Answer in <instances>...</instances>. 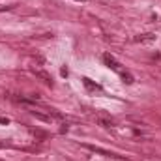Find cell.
Returning <instances> with one entry per match:
<instances>
[{
    "label": "cell",
    "instance_id": "ba28073f",
    "mask_svg": "<svg viewBox=\"0 0 161 161\" xmlns=\"http://www.w3.org/2000/svg\"><path fill=\"white\" fill-rule=\"evenodd\" d=\"M4 146H6V144H4V142H0V148H4Z\"/></svg>",
    "mask_w": 161,
    "mask_h": 161
},
{
    "label": "cell",
    "instance_id": "5b68a950",
    "mask_svg": "<svg viewBox=\"0 0 161 161\" xmlns=\"http://www.w3.org/2000/svg\"><path fill=\"white\" fill-rule=\"evenodd\" d=\"M139 41H148V40H154V36L152 34H144V36H141V38H137Z\"/></svg>",
    "mask_w": 161,
    "mask_h": 161
},
{
    "label": "cell",
    "instance_id": "52a82bcc",
    "mask_svg": "<svg viewBox=\"0 0 161 161\" xmlns=\"http://www.w3.org/2000/svg\"><path fill=\"white\" fill-rule=\"evenodd\" d=\"M84 84H86L88 88H92V90H97V86H94V84L90 82V79H84Z\"/></svg>",
    "mask_w": 161,
    "mask_h": 161
},
{
    "label": "cell",
    "instance_id": "8992f818",
    "mask_svg": "<svg viewBox=\"0 0 161 161\" xmlns=\"http://www.w3.org/2000/svg\"><path fill=\"white\" fill-rule=\"evenodd\" d=\"M122 77H124V80H125V82H127V84H131V82H133V77H131V75H129V73H124V75H122Z\"/></svg>",
    "mask_w": 161,
    "mask_h": 161
},
{
    "label": "cell",
    "instance_id": "9c48e42d",
    "mask_svg": "<svg viewBox=\"0 0 161 161\" xmlns=\"http://www.w3.org/2000/svg\"><path fill=\"white\" fill-rule=\"evenodd\" d=\"M79 2H86V0H79Z\"/></svg>",
    "mask_w": 161,
    "mask_h": 161
},
{
    "label": "cell",
    "instance_id": "3957f363",
    "mask_svg": "<svg viewBox=\"0 0 161 161\" xmlns=\"http://www.w3.org/2000/svg\"><path fill=\"white\" fill-rule=\"evenodd\" d=\"M103 60H105V62H107V66H111L113 69H120V66H118V62H116V60H114L113 56H109V54H105V56H103Z\"/></svg>",
    "mask_w": 161,
    "mask_h": 161
},
{
    "label": "cell",
    "instance_id": "277c9868",
    "mask_svg": "<svg viewBox=\"0 0 161 161\" xmlns=\"http://www.w3.org/2000/svg\"><path fill=\"white\" fill-rule=\"evenodd\" d=\"M32 116H36L38 120H43V122H51V116H45V114H41V113H36V111H32Z\"/></svg>",
    "mask_w": 161,
    "mask_h": 161
},
{
    "label": "cell",
    "instance_id": "7a4b0ae2",
    "mask_svg": "<svg viewBox=\"0 0 161 161\" xmlns=\"http://www.w3.org/2000/svg\"><path fill=\"white\" fill-rule=\"evenodd\" d=\"M97 125H101V127H113V120L111 118H105V116H96L94 118Z\"/></svg>",
    "mask_w": 161,
    "mask_h": 161
},
{
    "label": "cell",
    "instance_id": "6da1fadb",
    "mask_svg": "<svg viewBox=\"0 0 161 161\" xmlns=\"http://www.w3.org/2000/svg\"><path fill=\"white\" fill-rule=\"evenodd\" d=\"M30 71L36 75V77H40L43 82H47V84H51V75L43 69V68H40V66H30Z\"/></svg>",
    "mask_w": 161,
    "mask_h": 161
}]
</instances>
